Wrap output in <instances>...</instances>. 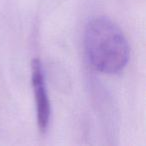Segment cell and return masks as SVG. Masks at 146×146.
<instances>
[{"label":"cell","mask_w":146,"mask_h":146,"mask_svg":"<svg viewBox=\"0 0 146 146\" xmlns=\"http://www.w3.org/2000/svg\"><path fill=\"white\" fill-rule=\"evenodd\" d=\"M84 45L89 63L102 73L120 72L129 60L130 48L123 32L107 17H95L88 22Z\"/></svg>","instance_id":"6da1fadb"},{"label":"cell","mask_w":146,"mask_h":146,"mask_svg":"<svg viewBox=\"0 0 146 146\" xmlns=\"http://www.w3.org/2000/svg\"><path fill=\"white\" fill-rule=\"evenodd\" d=\"M31 83L36 101L37 125L41 133L48 129L51 117V106L47 92L42 64L39 59H33L31 64Z\"/></svg>","instance_id":"7a4b0ae2"}]
</instances>
